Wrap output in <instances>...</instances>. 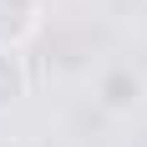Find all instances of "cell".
I'll use <instances>...</instances> for the list:
<instances>
[{
    "instance_id": "1",
    "label": "cell",
    "mask_w": 147,
    "mask_h": 147,
    "mask_svg": "<svg viewBox=\"0 0 147 147\" xmlns=\"http://www.w3.org/2000/svg\"><path fill=\"white\" fill-rule=\"evenodd\" d=\"M147 96V81L127 66V61H117V66H107L102 76H96V107L102 112H112V117H127V112H137Z\"/></svg>"
},
{
    "instance_id": "2",
    "label": "cell",
    "mask_w": 147,
    "mask_h": 147,
    "mask_svg": "<svg viewBox=\"0 0 147 147\" xmlns=\"http://www.w3.org/2000/svg\"><path fill=\"white\" fill-rule=\"evenodd\" d=\"M46 0H0V51H20V46L41 30Z\"/></svg>"
},
{
    "instance_id": "3",
    "label": "cell",
    "mask_w": 147,
    "mask_h": 147,
    "mask_svg": "<svg viewBox=\"0 0 147 147\" xmlns=\"http://www.w3.org/2000/svg\"><path fill=\"white\" fill-rule=\"evenodd\" d=\"M30 96V71L20 51H0V117L15 112V107Z\"/></svg>"
}]
</instances>
